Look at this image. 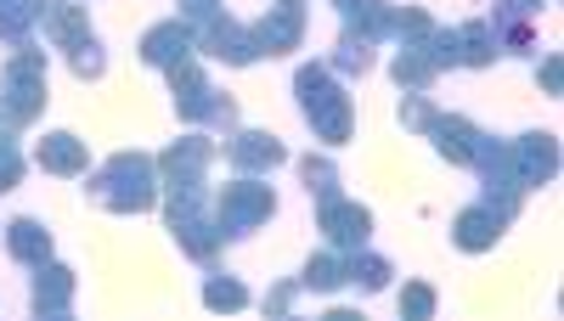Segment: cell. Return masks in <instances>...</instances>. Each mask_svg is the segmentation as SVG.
Returning a JSON list of instances; mask_svg holds the SVG:
<instances>
[{
  "label": "cell",
  "mask_w": 564,
  "mask_h": 321,
  "mask_svg": "<svg viewBox=\"0 0 564 321\" xmlns=\"http://www.w3.org/2000/svg\"><path fill=\"white\" fill-rule=\"evenodd\" d=\"M7 254H12L18 265H45V259H52V232H45V220L18 214V220L7 225Z\"/></svg>",
  "instance_id": "cell-20"
},
{
  "label": "cell",
  "mask_w": 564,
  "mask_h": 321,
  "mask_svg": "<svg viewBox=\"0 0 564 321\" xmlns=\"http://www.w3.org/2000/svg\"><path fill=\"white\" fill-rule=\"evenodd\" d=\"M23 180V147L12 142V124L0 119V192H12Z\"/></svg>",
  "instance_id": "cell-30"
},
{
  "label": "cell",
  "mask_w": 564,
  "mask_h": 321,
  "mask_svg": "<svg viewBox=\"0 0 564 321\" xmlns=\"http://www.w3.org/2000/svg\"><path fill=\"white\" fill-rule=\"evenodd\" d=\"M209 203H215V225H220L226 243L260 232V225L276 214V192L265 187L260 175H238V180H231V187H220Z\"/></svg>",
  "instance_id": "cell-6"
},
{
  "label": "cell",
  "mask_w": 564,
  "mask_h": 321,
  "mask_svg": "<svg viewBox=\"0 0 564 321\" xmlns=\"http://www.w3.org/2000/svg\"><path fill=\"white\" fill-rule=\"evenodd\" d=\"M198 52H209V57L226 63V68H249V63H260L249 23H238L231 12H215V18L198 23Z\"/></svg>",
  "instance_id": "cell-8"
},
{
  "label": "cell",
  "mask_w": 564,
  "mask_h": 321,
  "mask_svg": "<svg viewBox=\"0 0 564 321\" xmlns=\"http://www.w3.org/2000/svg\"><path fill=\"white\" fill-rule=\"evenodd\" d=\"M226 158H231L238 175H265V169H276L282 158H289V147H282V135H271V130H231Z\"/></svg>",
  "instance_id": "cell-13"
},
{
  "label": "cell",
  "mask_w": 564,
  "mask_h": 321,
  "mask_svg": "<svg viewBox=\"0 0 564 321\" xmlns=\"http://www.w3.org/2000/svg\"><path fill=\"white\" fill-rule=\"evenodd\" d=\"M294 294H300V283H282V288H271V294H265V316L294 310Z\"/></svg>",
  "instance_id": "cell-35"
},
{
  "label": "cell",
  "mask_w": 564,
  "mask_h": 321,
  "mask_svg": "<svg viewBox=\"0 0 564 321\" xmlns=\"http://www.w3.org/2000/svg\"><path fill=\"white\" fill-rule=\"evenodd\" d=\"M334 7H339V12H350V7H356V0H334Z\"/></svg>",
  "instance_id": "cell-36"
},
{
  "label": "cell",
  "mask_w": 564,
  "mask_h": 321,
  "mask_svg": "<svg viewBox=\"0 0 564 321\" xmlns=\"http://www.w3.org/2000/svg\"><path fill=\"white\" fill-rule=\"evenodd\" d=\"M153 164H159V187L164 192H198L209 164H215V142L209 135H181V142H170Z\"/></svg>",
  "instance_id": "cell-7"
},
{
  "label": "cell",
  "mask_w": 564,
  "mask_h": 321,
  "mask_svg": "<svg viewBox=\"0 0 564 321\" xmlns=\"http://www.w3.org/2000/svg\"><path fill=\"white\" fill-rule=\"evenodd\" d=\"M316 225H322L327 248L350 254V248H367V237H372V209L356 203V198H334V203L316 209Z\"/></svg>",
  "instance_id": "cell-12"
},
{
  "label": "cell",
  "mask_w": 564,
  "mask_h": 321,
  "mask_svg": "<svg viewBox=\"0 0 564 321\" xmlns=\"http://www.w3.org/2000/svg\"><path fill=\"white\" fill-rule=\"evenodd\" d=\"M372 63H379V45L361 40V34H345V29H339L334 52H327V68L345 74V79H361V74H372Z\"/></svg>",
  "instance_id": "cell-21"
},
{
  "label": "cell",
  "mask_w": 564,
  "mask_h": 321,
  "mask_svg": "<svg viewBox=\"0 0 564 321\" xmlns=\"http://www.w3.org/2000/svg\"><path fill=\"white\" fill-rule=\"evenodd\" d=\"M74 288H79V277H74L68 265H57V259L34 265V288H29L34 316H68L74 310Z\"/></svg>",
  "instance_id": "cell-15"
},
{
  "label": "cell",
  "mask_w": 564,
  "mask_h": 321,
  "mask_svg": "<svg viewBox=\"0 0 564 321\" xmlns=\"http://www.w3.org/2000/svg\"><path fill=\"white\" fill-rule=\"evenodd\" d=\"M40 23H45V40H52L57 52H74V45L97 40V34H90V12L79 7V0H52Z\"/></svg>",
  "instance_id": "cell-18"
},
{
  "label": "cell",
  "mask_w": 564,
  "mask_h": 321,
  "mask_svg": "<svg viewBox=\"0 0 564 321\" xmlns=\"http://www.w3.org/2000/svg\"><path fill=\"white\" fill-rule=\"evenodd\" d=\"M68 68H74V79H102L108 74V52H102V40H85V45H74L68 52Z\"/></svg>",
  "instance_id": "cell-29"
},
{
  "label": "cell",
  "mask_w": 564,
  "mask_h": 321,
  "mask_svg": "<svg viewBox=\"0 0 564 321\" xmlns=\"http://www.w3.org/2000/svg\"><path fill=\"white\" fill-rule=\"evenodd\" d=\"M423 135L435 142V153H441L446 164L468 169V158H475V147H480V135H486V130H480L475 119H463V113H435Z\"/></svg>",
  "instance_id": "cell-14"
},
{
  "label": "cell",
  "mask_w": 564,
  "mask_h": 321,
  "mask_svg": "<svg viewBox=\"0 0 564 321\" xmlns=\"http://www.w3.org/2000/svg\"><path fill=\"white\" fill-rule=\"evenodd\" d=\"M435 305H441V299H435L430 283H406V288H401V316H406V321H430Z\"/></svg>",
  "instance_id": "cell-32"
},
{
  "label": "cell",
  "mask_w": 564,
  "mask_h": 321,
  "mask_svg": "<svg viewBox=\"0 0 564 321\" xmlns=\"http://www.w3.org/2000/svg\"><path fill=\"white\" fill-rule=\"evenodd\" d=\"M294 97H300L305 124L316 130V142L339 147V142H350V135H356V102H350V90L339 85V74L327 68V63H305L294 74Z\"/></svg>",
  "instance_id": "cell-2"
},
{
  "label": "cell",
  "mask_w": 564,
  "mask_h": 321,
  "mask_svg": "<svg viewBox=\"0 0 564 321\" xmlns=\"http://www.w3.org/2000/svg\"><path fill=\"white\" fill-rule=\"evenodd\" d=\"M141 63L148 68H175V63H186V57H198V29L186 23V18H164V23H153L148 34H141Z\"/></svg>",
  "instance_id": "cell-11"
},
{
  "label": "cell",
  "mask_w": 564,
  "mask_h": 321,
  "mask_svg": "<svg viewBox=\"0 0 564 321\" xmlns=\"http://www.w3.org/2000/svg\"><path fill=\"white\" fill-rule=\"evenodd\" d=\"M300 288H305V294H334V288H345V254H339V248L311 254L305 270H300Z\"/></svg>",
  "instance_id": "cell-26"
},
{
  "label": "cell",
  "mask_w": 564,
  "mask_h": 321,
  "mask_svg": "<svg viewBox=\"0 0 564 321\" xmlns=\"http://www.w3.org/2000/svg\"><path fill=\"white\" fill-rule=\"evenodd\" d=\"M34 164H40L45 175H85V169H90V147L79 142L74 130H52V135L34 147Z\"/></svg>",
  "instance_id": "cell-17"
},
{
  "label": "cell",
  "mask_w": 564,
  "mask_h": 321,
  "mask_svg": "<svg viewBox=\"0 0 564 321\" xmlns=\"http://www.w3.org/2000/svg\"><path fill=\"white\" fill-rule=\"evenodd\" d=\"M435 29V18L430 12H423V7H390V40H423V34H430Z\"/></svg>",
  "instance_id": "cell-28"
},
{
  "label": "cell",
  "mask_w": 564,
  "mask_h": 321,
  "mask_svg": "<svg viewBox=\"0 0 564 321\" xmlns=\"http://www.w3.org/2000/svg\"><path fill=\"white\" fill-rule=\"evenodd\" d=\"M45 7H52V0H0V40H7V45H23L29 29L45 18Z\"/></svg>",
  "instance_id": "cell-25"
},
{
  "label": "cell",
  "mask_w": 564,
  "mask_h": 321,
  "mask_svg": "<svg viewBox=\"0 0 564 321\" xmlns=\"http://www.w3.org/2000/svg\"><path fill=\"white\" fill-rule=\"evenodd\" d=\"M502 232H508V220H502L497 209H486V203H468V209L452 220V243H457L463 254H491V248L502 243Z\"/></svg>",
  "instance_id": "cell-16"
},
{
  "label": "cell",
  "mask_w": 564,
  "mask_h": 321,
  "mask_svg": "<svg viewBox=\"0 0 564 321\" xmlns=\"http://www.w3.org/2000/svg\"><path fill=\"white\" fill-rule=\"evenodd\" d=\"M164 225H170L175 248H181L186 259H198V265H215V254L226 248L220 225H215V203H209L204 187H198V192H170V203H164Z\"/></svg>",
  "instance_id": "cell-5"
},
{
  "label": "cell",
  "mask_w": 564,
  "mask_h": 321,
  "mask_svg": "<svg viewBox=\"0 0 564 321\" xmlns=\"http://www.w3.org/2000/svg\"><path fill=\"white\" fill-rule=\"evenodd\" d=\"M249 34H254V52L260 57L300 52V40H305V0H276L260 23H249Z\"/></svg>",
  "instance_id": "cell-10"
},
{
  "label": "cell",
  "mask_w": 564,
  "mask_h": 321,
  "mask_svg": "<svg viewBox=\"0 0 564 321\" xmlns=\"http://www.w3.org/2000/svg\"><path fill=\"white\" fill-rule=\"evenodd\" d=\"M300 180H305V192H311L316 209H322V203H334V198H345V192H339V164H334V158H322V153L300 158Z\"/></svg>",
  "instance_id": "cell-23"
},
{
  "label": "cell",
  "mask_w": 564,
  "mask_h": 321,
  "mask_svg": "<svg viewBox=\"0 0 564 321\" xmlns=\"http://www.w3.org/2000/svg\"><path fill=\"white\" fill-rule=\"evenodd\" d=\"M85 198L97 203V209H108V214H148V209L159 203V164H153L148 153L124 147V153H113L108 164L90 169Z\"/></svg>",
  "instance_id": "cell-1"
},
{
  "label": "cell",
  "mask_w": 564,
  "mask_h": 321,
  "mask_svg": "<svg viewBox=\"0 0 564 321\" xmlns=\"http://www.w3.org/2000/svg\"><path fill=\"white\" fill-rule=\"evenodd\" d=\"M452 40H457V68H491V63L502 57V52H497V29H491V18H468V23H457Z\"/></svg>",
  "instance_id": "cell-19"
},
{
  "label": "cell",
  "mask_w": 564,
  "mask_h": 321,
  "mask_svg": "<svg viewBox=\"0 0 564 321\" xmlns=\"http://www.w3.org/2000/svg\"><path fill=\"white\" fill-rule=\"evenodd\" d=\"M542 7H547V0H497L491 23H536V18H542Z\"/></svg>",
  "instance_id": "cell-33"
},
{
  "label": "cell",
  "mask_w": 564,
  "mask_h": 321,
  "mask_svg": "<svg viewBox=\"0 0 564 321\" xmlns=\"http://www.w3.org/2000/svg\"><path fill=\"white\" fill-rule=\"evenodd\" d=\"M536 85L547 90V97H558V90H564V57H558V52H547V57L536 63Z\"/></svg>",
  "instance_id": "cell-34"
},
{
  "label": "cell",
  "mask_w": 564,
  "mask_h": 321,
  "mask_svg": "<svg viewBox=\"0 0 564 321\" xmlns=\"http://www.w3.org/2000/svg\"><path fill=\"white\" fill-rule=\"evenodd\" d=\"M45 102H52V90H45V52L34 40L12 45L7 68H0V119H7L12 130H29Z\"/></svg>",
  "instance_id": "cell-3"
},
{
  "label": "cell",
  "mask_w": 564,
  "mask_h": 321,
  "mask_svg": "<svg viewBox=\"0 0 564 321\" xmlns=\"http://www.w3.org/2000/svg\"><path fill=\"white\" fill-rule=\"evenodd\" d=\"M390 277H395V270H390L384 254H372V248H350V254H345V283H350V288H361V294H384Z\"/></svg>",
  "instance_id": "cell-22"
},
{
  "label": "cell",
  "mask_w": 564,
  "mask_h": 321,
  "mask_svg": "<svg viewBox=\"0 0 564 321\" xmlns=\"http://www.w3.org/2000/svg\"><path fill=\"white\" fill-rule=\"evenodd\" d=\"M508 164L513 175H520V187H547V180L558 175V135L553 130H525L508 142Z\"/></svg>",
  "instance_id": "cell-9"
},
{
  "label": "cell",
  "mask_w": 564,
  "mask_h": 321,
  "mask_svg": "<svg viewBox=\"0 0 564 321\" xmlns=\"http://www.w3.org/2000/svg\"><path fill=\"white\" fill-rule=\"evenodd\" d=\"M435 113H441V108H435L430 97H423V90H406V97H401V113H395V119H401V130H417V135H423V130H430V119H435Z\"/></svg>",
  "instance_id": "cell-31"
},
{
  "label": "cell",
  "mask_w": 564,
  "mask_h": 321,
  "mask_svg": "<svg viewBox=\"0 0 564 321\" xmlns=\"http://www.w3.org/2000/svg\"><path fill=\"white\" fill-rule=\"evenodd\" d=\"M181 7H198V0H181Z\"/></svg>",
  "instance_id": "cell-37"
},
{
  "label": "cell",
  "mask_w": 564,
  "mask_h": 321,
  "mask_svg": "<svg viewBox=\"0 0 564 321\" xmlns=\"http://www.w3.org/2000/svg\"><path fill=\"white\" fill-rule=\"evenodd\" d=\"M164 79H170V97H175V113L186 119V124H215V130H238V102L231 97H220L215 90V79L198 68V57H186V63H175V68H164Z\"/></svg>",
  "instance_id": "cell-4"
},
{
  "label": "cell",
  "mask_w": 564,
  "mask_h": 321,
  "mask_svg": "<svg viewBox=\"0 0 564 321\" xmlns=\"http://www.w3.org/2000/svg\"><path fill=\"white\" fill-rule=\"evenodd\" d=\"M345 18V34H361V40H390V0H356L350 12H339Z\"/></svg>",
  "instance_id": "cell-24"
},
{
  "label": "cell",
  "mask_w": 564,
  "mask_h": 321,
  "mask_svg": "<svg viewBox=\"0 0 564 321\" xmlns=\"http://www.w3.org/2000/svg\"><path fill=\"white\" fill-rule=\"evenodd\" d=\"M204 305H209L215 316H238V310L249 305V288H243L238 277H220V270H215V277L204 283Z\"/></svg>",
  "instance_id": "cell-27"
}]
</instances>
